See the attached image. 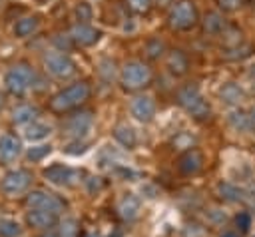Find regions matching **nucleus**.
<instances>
[{
	"label": "nucleus",
	"mask_w": 255,
	"mask_h": 237,
	"mask_svg": "<svg viewBox=\"0 0 255 237\" xmlns=\"http://www.w3.org/2000/svg\"><path fill=\"white\" fill-rule=\"evenodd\" d=\"M44 66H46V72L52 74L54 78H70L76 72L74 60L62 52H48L44 56Z\"/></svg>",
	"instance_id": "obj_6"
},
{
	"label": "nucleus",
	"mask_w": 255,
	"mask_h": 237,
	"mask_svg": "<svg viewBox=\"0 0 255 237\" xmlns=\"http://www.w3.org/2000/svg\"><path fill=\"white\" fill-rule=\"evenodd\" d=\"M78 235V225L74 219H64L58 227V237H76Z\"/></svg>",
	"instance_id": "obj_28"
},
{
	"label": "nucleus",
	"mask_w": 255,
	"mask_h": 237,
	"mask_svg": "<svg viewBox=\"0 0 255 237\" xmlns=\"http://www.w3.org/2000/svg\"><path fill=\"white\" fill-rule=\"evenodd\" d=\"M86 143H70L68 147H66V153H70V155H78V153H84L86 151Z\"/></svg>",
	"instance_id": "obj_35"
},
{
	"label": "nucleus",
	"mask_w": 255,
	"mask_h": 237,
	"mask_svg": "<svg viewBox=\"0 0 255 237\" xmlns=\"http://www.w3.org/2000/svg\"><path fill=\"white\" fill-rule=\"evenodd\" d=\"M118 211L126 221H133L139 215V199L135 195H131V193L124 195L120 199V203H118Z\"/></svg>",
	"instance_id": "obj_16"
},
{
	"label": "nucleus",
	"mask_w": 255,
	"mask_h": 237,
	"mask_svg": "<svg viewBox=\"0 0 255 237\" xmlns=\"http://www.w3.org/2000/svg\"><path fill=\"white\" fill-rule=\"evenodd\" d=\"M128 4H129V8L135 10V12H145V10L149 8L151 0H128Z\"/></svg>",
	"instance_id": "obj_34"
},
{
	"label": "nucleus",
	"mask_w": 255,
	"mask_h": 237,
	"mask_svg": "<svg viewBox=\"0 0 255 237\" xmlns=\"http://www.w3.org/2000/svg\"><path fill=\"white\" fill-rule=\"evenodd\" d=\"M70 40L74 42V44H80V46H92V44H96L98 40H100V30H96V28H92L90 24H76L72 30H70Z\"/></svg>",
	"instance_id": "obj_12"
},
{
	"label": "nucleus",
	"mask_w": 255,
	"mask_h": 237,
	"mask_svg": "<svg viewBox=\"0 0 255 237\" xmlns=\"http://www.w3.org/2000/svg\"><path fill=\"white\" fill-rule=\"evenodd\" d=\"M114 137H116V141H120V143H122L124 147H128V149L135 147V143H137L135 131H133L129 125H118L116 131H114Z\"/></svg>",
	"instance_id": "obj_22"
},
{
	"label": "nucleus",
	"mask_w": 255,
	"mask_h": 237,
	"mask_svg": "<svg viewBox=\"0 0 255 237\" xmlns=\"http://www.w3.org/2000/svg\"><path fill=\"white\" fill-rule=\"evenodd\" d=\"M36 28H38V18L36 16H24V18H20L16 22L14 34L18 38H28V36H32L36 32Z\"/></svg>",
	"instance_id": "obj_19"
},
{
	"label": "nucleus",
	"mask_w": 255,
	"mask_h": 237,
	"mask_svg": "<svg viewBox=\"0 0 255 237\" xmlns=\"http://www.w3.org/2000/svg\"><path fill=\"white\" fill-rule=\"evenodd\" d=\"M145 52H147V56H149L151 60L159 58V56L163 54V42H161V40H157V38L149 40V42L145 44Z\"/></svg>",
	"instance_id": "obj_29"
},
{
	"label": "nucleus",
	"mask_w": 255,
	"mask_h": 237,
	"mask_svg": "<svg viewBox=\"0 0 255 237\" xmlns=\"http://www.w3.org/2000/svg\"><path fill=\"white\" fill-rule=\"evenodd\" d=\"M36 116H38V108H36V106L20 104V106H16L14 112H12V121L18 123V125H24V123L36 121Z\"/></svg>",
	"instance_id": "obj_17"
},
{
	"label": "nucleus",
	"mask_w": 255,
	"mask_h": 237,
	"mask_svg": "<svg viewBox=\"0 0 255 237\" xmlns=\"http://www.w3.org/2000/svg\"><path fill=\"white\" fill-rule=\"evenodd\" d=\"M0 108H2V96H0Z\"/></svg>",
	"instance_id": "obj_39"
},
{
	"label": "nucleus",
	"mask_w": 255,
	"mask_h": 237,
	"mask_svg": "<svg viewBox=\"0 0 255 237\" xmlns=\"http://www.w3.org/2000/svg\"><path fill=\"white\" fill-rule=\"evenodd\" d=\"M22 151V143L16 135L12 133H4L0 135V161L2 163H10L14 161Z\"/></svg>",
	"instance_id": "obj_13"
},
{
	"label": "nucleus",
	"mask_w": 255,
	"mask_h": 237,
	"mask_svg": "<svg viewBox=\"0 0 255 237\" xmlns=\"http://www.w3.org/2000/svg\"><path fill=\"white\" fill-rule=\"evenodd\" d=\"M187 66H189L187 56L181 50L169 52V56H167V68H169V72H173L175 76H181V74L187 72Z\"/></svg>",
	"instance_id": "obj_18"
},
{
	"label": "nucleus",
	"mask_w": 255,
	"mask_h": 237,
	"mask_svg": "<svg viewBox=\"0 0 255 237\" xmlns=\"http://www.w3.org/2000/svg\"><path fill=\"white\" fill-rule=\"evenodd\" d=\"M177 102H179V106H181L185 112H189V114H191L193 118H197V119H205V118H209V114H211L209 104L203 100L199 88L193 86V84H189V86H185V88H181V90L177 92Z\"/></svg>",
	"instance_id": "obj_3"
},
{
	"label": "nucleus",
	"mask_w": 255,
	"mask_h": 237,
	"mask_svg": "<svg viewBox=\"0 0 255 237\" xmlns=\"http://www.w3.org/2000/svg\"><path fill=\"white\" fill-rule=\"evenodd\" d=\"M114 62L112 60H102L100 62V76L106 80V82H112L114 80Z\"/></svg>",
	"instance_id": "obj_31"
},
{
	"label": "nucleus",
	"mask_w": 255,
	"mask_h": 237,
	"mask_svg": "<svg viewBox=\"0 0 255 237\" xmlns=\"http://www.w3.org/2000/svg\"><path fill=\"white\" fill-rule=\"evenodd\" d=\"M221 237H237V235H235V233H223Z\"/></svg>",
	"instance_id": "obj_38"
},
{
	"label": "nucleus",
	"mask_w": 255,
	"mask_h": 237,
	"mask_svg": "<svg viewBox=\"0 0 255 237\" xmlns=\"http://www.w3.org/2000/svg\"><path fill=\"white\" fill-rule=\"evenodd\" d=\"M50 131H52V125H50V123H46V121H32V123L26 127L24 135H26V139L36 141V139H44V137H48Z\"/></svg>",
	"instance_id": "obj_20"
},
{
	"label": "nucleus",
	"mask_w": 255,
	"mask_h": 237,
	"mask_svg": "<svg viewBox=\"0 0 255 237\" xmlns=\"http://www.w3.org/2000/svg\"><path fill=\"white\" fill-rule=\"evenodd\" d=\"M203 30H205L207 34H219V32H223V30H225V20H223V16H221L219 12H209V14L205 16V20H203Z\"/></svg>",
	"instance_id": "obj_25"
},
{
	"label": "nucleus",
	"mask_w": 255,
	"mask_h": 237,
	"mask_svg": "<svg viewBox=\"0 0 255 237\" xmlns=\"http://www.w3.org/2000/svg\"><path fill=\"white\" fill-rule=\"evenodd\" d=\"M30 183H32V173L28 169H12L2 177L0 187L6 195L14 197V195L24 193L30 187Z\"/></svg>",
	"instance_id": "obj_8"
},
{
	"label": "nucleus",
	"mask_w": 255,
	"mask_h": 237,
	"mask_svg": "<svg viewBox=\"0 0 255 237\" xmlns=\"http://www.w3.org/2000/svg\"><path fill=\"white\" fill-rule=\"evenodd\" d=\"M235 223H237V227H239L241 231H247V229L251 227V215H249L247 211H241V213L235 217Z\"/></svg>",
	"instance_id": "obj_32"
},
{
	"label": "nucleus",
	"mask_w": 255,
	"mask_h": 237,
	"mask_svg": "<svg viewBox=\"0 0 255 237\" xmlns=\"http://www.w3.org/2000/svg\"><path fill=\"white\" fill-rule=\"evenodd\" d=\"M26 219H28V223H30L32 227H36V229H48V227H52V225L56 223L58 215L52 213V211H46V209H32Z\"/></svg>",
	"instance_id": "obj_15"
},
{
	"label": "nucleus",
	"mask_w": 255,
	"mask_h": 237,
	"mask_svg": "<svg viewBox=\"0 0 255 237\" xmlns=\"http://www.w3.org/2000/svg\"><path fill=\"white\" fill-rule=\"evenodd\" d=\"M76 16H78L80 24H86L88 20H92V8H90V4L88 2H80L76 6Z\"/></svg>",
	"instance_id": "obj_30"
},
{
	"label": "nucleus",
	"mask_w": 255,
	"mask_h": 237,
	"mask_svg": "<svg viewBox=\"0 0 255 237\" xmlns=\"http://www.w3.org/2000/svg\"><path fill=\"white\" fill-rule=\"evenodd\" d=\"M151 82V70L143 62H128L122 68V84L128 90H139Z\"/></svg>",
	"instance_id": "obj_4"
},
{
	"label": "nucleus",
	"mask_w": 255,
	"mask_h": 237,
	"mask_svg": "<svg viewBox=\"0 0 255 237\" xmlns=\"http://www.w3.org/2000/svg\"><path fill=\"white\" fill-rule=\"evenodd\" d=\"M36 82V72L30 64L26 62H20L16 66H12L6 76H4V84H6V90L14 96H22L26 94Z\"/></svg>",
	"instance_id": "obj_1"
},
{
	"label": "nucleus",
	"mask_w": 255,
	"mask_h": 237,
	"mask_svg": "<svg viewBox=\"0 0 255 237\" xmlns=\"http://www.w3.org/2000/svg\"><path fill=\"white\" fill-rule=\"evenodd\" d=\"M217 191H219V197L225 201H241L243 199V189L229 181H221L217 185Z\"/></svg>",
	"instance_id": "obj_23"
},
{
	"label": "nucleus",
	"mask_w": 255,
	"mask_h": 237,
	"mask_svg": "<svg viewBox=\"0 0 255 237\" xmlns=\"http://www.w3.org/2000/svg\"><path fill=\"white\" fill-rule=\"evenodd\" d=\"M195 22H197V10L189 0L177 2L169 12V26L175 30H189L191 26H195Z\"/></svg>",
	"instance_id": "obj_5"
},
{
	"label": "nucleus",
	"mask_w": 255,
	"mask_h": 237,
	"mask_svg": "<svg viewBox=\"0 0 255 237\" xmlns=\"http://www.w3.org/2000/svg\"><path fill=\"white\" fill-rule=\"evenodd\" d=\"M249 121H251V131H255V108L249 110Z\"/></svg>",
	"instance_id": "obj_36"
},
{
	"label": "nucleus",
	"mask_w": 255,
	"mask_h": 237,
	"mask_svg": "<svg viewBox=\"0 0 255 237\" xmlns=\"http://www.w3.org/2000/svg\"><path fill=\"white\" fill-rule=\"evenodd\" d=\"M229 123L237 129V131H251V121H249V112L245 110H233L229 112Z\"/></svg>",
	"instance_id": "obj_21"
},
{
	"label": "nucleus",
	"mask_w": 255,
	"mask_h": 237,
	"mask_svg": "<svg viewBox=\"0 0 255 237\" xmlns=\"http://www.w3.org/2000/svg\"><path fill=\"white\" fill-rule=\"evenodd\" d=\"M26 203L32 207V209H46V211H52V213H60V211H64V207H66V203L58 197V195H54V193H50V191H42V189H36V191H32V193H28V197H26Z\"/></svg>",
	"instance_id": "obj_9"
},
{
	"label": "nucleus",
	"mask_w": 255,
	"mask_h": 237,
	"mask_svg": "<svg viewBox=\"0 0 255 237\" xmlns=\"http://www.w3.org/2000/svg\"><path fill=\"white\" fill-rule=\"evenodd\" d=\"M88 96H90V86L86 82H76V84L64 88L62 92H58L52 98L50 108L54 112H68V110L78 108L82 102H86Z\"/></svg>",
	"instance_id": "obj_2"
},
{
	"label": "nucleus",
	"mask_w": 255,
	"mask_h": 237,
	"mask_svg": "<svg viewBox=\"0 0 255 237\" xmlns=\"http://www.w3.org/2000/svg\"><path fill=\"white\" fill-rule=\"evenodd\" d=\"M217 4H219L221 10H225V12H233V10H237V8L243 4V0H217Z\"/></svg>",
	"instance_id": "obj_33"
},
{
	"label": "nucleus",
	"mask_w": 255,
	"mask_h": 237,
	"mask_svg": "<svg viewBox=\"0 0 255 237\" xmlns=\"http://www.w3.org/2000/svg\"><path fill=\"white\" fill-rule=\"evenodd\" d=\"M44 177L54 183V185H62V187H70V185H76L80 181V171L78 169H72L68 165H50L44 169Z\"/></svg>",
	"instance_id": "obj_10"
},
{
	"label": "nucleus",
	"mask_w": 255,
	"mask_h": 237,
	"mask_svg": "<svg viewBox=\"0 0 255 237\" xmlns=\"http://www.w3.org/2000/svg\"><path fill=\"white\" fill-rule=\"evenodd\" d=\"M129 112H131V116H133L137 121L147 123V121L153 119V114H155V102H153V98H149V96H135V98L131 100Z\"/></svg>",
	"instance_id": "obj_11"
},
{
	"label": "nucleus",
	"mask_w": 255,
	"mask_h": 237,
	"mask_svg": "<svg viewBox=\"0 0 255 237\" xmlns=\"http://www.w3.org/2000/svg\"><path fill=\"white\" fill-rule=\"evenodd\" d=\"M92 123H94V116H92V112L84 110V112H76V114H72V116L64 121L62 129H64V133H66L68 137L80 139V137L88 135V131L92 129Z\"/></svg>",
	"instance_id": "obj_7"
},
{
	"label": "nucleus",
	"mask_w": 255,
	"mask_h": 237,
	"mask_svg": "<svg viewBox=\"0 0 255 237\" xmlns=\"http://www.w3.org/2000/svg\"><path fill=\"white\" fill-rule=\"evenodd\" d=\"M52 151V147H50V143H42V145H32L30 149H28V159L30 161H40V159H44L48 153Z\"/></svg>",
	"instance_id": "obj_27"
},
{
	"label": "nucleus",
	"mask_w": 255,
	"mask_h": 237,
	"mask_svg": "<svg viewBox=\"0 0 255 237\" xmlns=\"http://www.w3.org/2000/svg\"><path fill=\"white\" fill-rule=\"evenodd\" d=\"M40 237H58V233H52V231H48V233H44V235H40Z\"/></svg>",
	"instance_id": "obj_37"
},
{
	"label": "nucleus",
	"mask_w": 255,
	"mask_h": 237,
	"mask_svg": "<svg viewBox=\"0 0 255 237\" xmlns=\"http://www.w3.org/2000/svg\"><path fill=\"white\" fill-rule=\"evenodd\" d=\"M22 227L14 219H0V237H18Z\"/></svg>",
	"instance_id": "obj_26"
},
{
	"label": "nucleus",
	"mask_w": 255,
	"mask_h": 237,
	"mask_svg": "<svg viewBox=\"0 0 255 237\" xmlns=\"http://www.w3.org/2000/svg\"><path fill=\"white\" fill-rule=\"evenodd\" d=\"M201 165H203V157H201V153H199L197 149H187V151L179 157V161H177L179 171L185 173V175L197 173V171L201 169Z\"/></svg>",
	"instance_id": "obj_14"
},
{
	"label": "nucleus",
	"mask_w": 255,
	"mask_h": 237,
	"mask_svg": "<svg viewBox=\"0 0 255 237\" xmlns=\"http://www.w3.org/2000/svg\"><path fill=\"white\" fill-rule=\"evenodd\" d=\"M219 96H221V100H223L225 104H231V106L239 104V102H241V100L245 98L243 90H241V88H239L237 84H225V86L221 88Z\"/></svg>",
	"instance_id": "obj_24"
}]
</instances>
